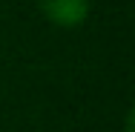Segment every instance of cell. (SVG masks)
Instances as JSON below:
<instances>
[{
	"instance_id": "1",
	"label": "cell",
	"mask_w": 135,
	"mask_h": 132,
	"mask_svg": "<svg viewBox=\"0 0 135 132\" xmlns=\"http://www.w3.org/2000/svg\"><path fill=\"white\" fill-rule=\"evenodd\" d=\"M37 3L46 20H52L55 26H78L89 12L86 0H37Z\"/></svg>"
}]
</instances>
